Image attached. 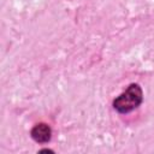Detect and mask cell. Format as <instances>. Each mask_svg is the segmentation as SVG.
<instances>
[{
    "instance_id": "1",
    "label": "cell",
    "mask_w": 154,
    "mask_h": 154,
    "mask_svg": "<svg viewBox=\"0 0 154 154\" xmlns=\"http://www.w3.org/2000/svg\"><path fill=\"white\" fill-rule=\"evenodd\" d=\"M143 100V93L138 84H130L128 89L117 96L113 101V107L117 112L124 114L136 109Z\"/></svg>"
},
{
    "instance_id": "2",
    "label": "cell",
    "mask_w": 154,
    "mask_h": 154,
    "mask_svg": "<svg viewBox=\"0 0 154 154\" xmlns=\"http://www.w3.org/2000/svg\"><path fill=\"white\" fill-rule=\"evenodd\" d=\"M51 135H52V130L45 123H40V124L35 125L31 130V137L34 138V141H36L38 143L48 142L51 140Z\"/></svg>"
}]
</instances>
